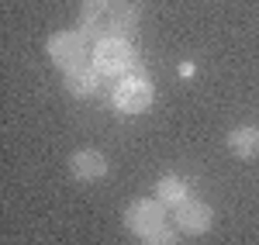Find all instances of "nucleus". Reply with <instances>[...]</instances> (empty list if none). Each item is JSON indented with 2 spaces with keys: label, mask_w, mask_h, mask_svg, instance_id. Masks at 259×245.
<instances>
[{
  "label": "nucleus",
  "mask_w": 259,
  "mask_h": 245,
  "mask_svg": "<svg viewBox=\"0 0 259 245\" xmlns=\"http://www.w3.org/2000/svg\"><path fill=\"white\" fill-rule=\"evenodd\" d=\"M94 66L107 80H124L135 69V52H132V45L124 38H104L97 45V52H94Z\"/></svg>",
  "instance_id": "nucleus-1"
},
{
  "label": "nucleus",
  "mask_w": 259,
  "mask_h": 245,
  "mask_svg": "<svg viewBox=\"0 0 259 245\" xmlns=\"http://www.w3.org/2000/svg\"><path fill=\"white\" fill-rule=\"evenodd\" d=\"M152 97H156V90L145 76H124L114 90V107L121 114H142L152 107Z\"/></svg>",
  "instance_id": "nucleus-2"
},
{
  "label": "nucleus",
  "mask_w": 259,
  "mask_h": 245,
  "mask_svg": "<svg viewBox=\"0 0 259 245\" xmlns=\"http://www.w3.org/2000/svg\"><path fill=\"white\" fill-rule=\"evenodd\" d=\"M124 225L139 238H145V235L166 228V204L162 201H132L128 211H124Z\"/></svg>",
  "instance_id": "nucleus-3"
},
{
  "label": "nucleus",
  "mask_w": 259,
  "mask_h": 245,
  "mask_svg": "<svg viewBox=\"0 0 259 245\" xmlns=\"http://www.w3.org/2000/svg\"><path fill=\"white\" fill-rule=\"evenodd\" d=\"M49 56L59 66L62 73L76 69L87 62V41L80 38V31H62V35H52L49 38Z\"/></svg>",
  "instance_id": "nucleus-4"
},
{
  "label": "nucleus",
  "mask_w": 259,
  "mask_h": 245,
  "mask_svg": "<svg viewBox=\"0 0 259 245\" xmlns=\"http://www.w3.org/2000/svg\"><path fill=\"white\" fill-rule=\"evenodd\" d=\"M177 225L183 228V231H190V235H204V231H211V225H214V211L204 204V201H187V204L177 207Z\"/></svg>",
  "instance_id": "nucleus-5"
},
{
  "label": "nucleus",
  "mask_w": 259,
  "mask_h": 245,
  "mask_svg": "<svg viewBox=\"0 0 259 245\" xmlns=\"http://www.w3.org/2000/svg\"><path fill=\"white\" fill-rule=\"evenodd\" d=\"M69 173L76 176V180H100V176H107V159L100 156L97 149H80V152H73V159H69Z\"/></svg>",
  "instance_id": "nucleus-6"
},
{
  "label": "nucleus",
  "mask_w": 259,
  "mask_h": 245,
  "mask_svg": "<svg viewBox=\"0 0 259 245\" xmlns=\"http://www.w3.org/2000/svg\"><path fill=\"white\" fill-rule=\"evenodd\" d=\"M62 83H66V90L73 93V97H94L100 86V73L97 66H76V69H69V73H62Z\"/></svg>",
  "instance_id": "nucleus-7"
},
{
  "label": "nucleus",
  "mask_w": 259,
  "mask_h": 245,
  "mask_svg": "<svg viewBox=\"0 0 259 245\" xmlns=\"http://www.w3.org/2000/svg\"><path fill=\"white\" fill-rule=\"evenodd\" d=\"M156 201H162L166 207H180L190 201V186L187 180H180V176H162L159 186H156Z\"/></svg>",
  "instance_id": "nucleus-8"
},
{
  "label": "nucleus",
  "mask_w": 259,
  "mask_h": 245,
  "mask_svg": "<svg viewBox=\"0 0 259 245\" xmlns=\"http://www.w3.org/2000/svg\"><path fill=\"white\" fill-rule=\"evenodd\" d=\"M228 149L239 159H256L259 156V128H235L228 135Z\"/></svg>",
  "instance_id": "nucleus-9"
},
{
  "label": "nucleus",
  "mask_w": 259,
  "mask_h": 245,
  "mask_svg": "<svg viewBox=\"0 0 259 245\" xmlns=\"http://www.w3.org/2000/svg\"><path fill=\"white\" fill-rule=\"evenodd\" d=\"M135 28H139V14L132 11V7H121V11H111V18H107V35L111 38H132L135 35Z\"/></svg>",
  "instance_id": "nucleus-10"
},
{
  "label": "nucleus",
  "mask_w": 259,
  "mask_h": 245,
  "mask_svg": "<svg viewBox=\"0 0 259 245\" xmlns=\"http://www.w3.org/2000/svg\"><path fill=\"white\" fill-rule=\"evenodd\" d=\"M111 0H83V21H107Z\"/></svg>",
  "instance_id": "nucleus-11"
},
{
  "label": "nucleus",
  "mask_w": 259,
  "mask_h": 245,
  "mask_svg": "<svg viewBox=\"0 0 259 245\" xmlns=\"http://www.w3.org/2000/svg\"><path fill=\"white\" fill-rule=\"evenodd\" d=\"M142 245H180V238L169 231V228H159V231H152V235H145Z\"/></svg>",
  "instance_id": "nucleus-12"
}]
</instances>
